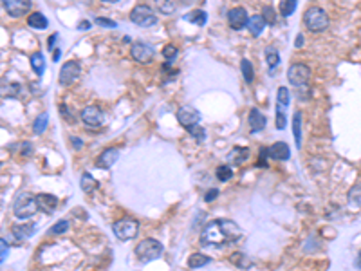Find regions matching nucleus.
<instances>
[{"label":"nucleus","instance_id":"1","mask_svg":"<svg viewBox=\"0 0 361 271\" xmlns=\"http://www.w3.org/2000/svg\"><path fill=\"white\" fill-rule=\"evenodd\" d=\"M242 239V230L230 219H218L211 220L206 224L201 233V244L202 246H222L233 244Z\"/></svg>","mask_w":361,"mask_h":271},{"label":"nucleus","instance_id":"2","mask_svg":"<svg viewBox=\"0 0 361 271\" xmlns=\"http://www.w3.org/2000/svg\"><path fill=\"white\" fill-rule=\"evenodd\" d=\"M38 212L36 206V195L27 194V192H20L13 201V213L17 219H31L34 213Z\"/></svg>","mask_w":361,"mask_h":271},{"label":"nucleus","instance_id":"3","mask_svg":"<svg viewBox=\"0 0 361 271\" xmlns=\"http://www.w3.org/2000/svg\"><path fill=\"white\" fill-rule=\"evenodd\" d=\"M163 244L156 239H145L138 244L136 248V257L141 260V262H152V260H157L159 257H163Z\"/></svg>","mask_w":361,"mask_h":271},{"label":"nucleus","instance_id":"4","mask_svg":"<svg viewBox=\"0 0 361 271\" xmlns=\"http://www.w3.org/2000/svg\"><path fill=\"white\" fill-rule=\"evenodd\" d=\"M303 24L311 33H322L329 27V15L322 8H309L303 13Z\"/></svg>","mask_w":361,"mask_h":271},{"label":"nucleus","instance_id":"5","mask_svg":"<svg viewBox=\"0 0 361 271\" xmlns=\"http://www.w3.org/2000/svg\"><path fill=\"white\" fill-rule=\"evenodd\" d=\"M112 232L119 241H123V242L132 241L139 232V222L136 219H130V217H123V219L114 222Z\"/></svg>","mask_w":361,"mask_h":271},{"label":"nucleus","instance_id":"6","mask_svg":"<svg viewBox=\"0 0 361 271\" xmlns=\"http://www.w3.org/2000/svg\"><path fill=\"white\" fill-rule=\"evenodd\" d=\"M130 20L134 22L136 26L145 27V29H147V27H154L157 24L156 13H154L150 6H147V4H139V6H136V8H132Z\"/></svg>","mask_w":361,"mask_h":271},{"label":"nucleus","instance_id":"7","mask_svg":"<svg viewBox=\"0 0 361 271\" xmlns=\"http://www.w3.org/2000/svg\"><path fill=\"white\" fill-rule=\"evenodd\" d=\"M287 80L293 87H303L311 80V69L305 64H293L287 71Z\"/></svg>","mask_w":361,"mask_h":271},{"label":"nucleus","instance_id":"8","mask_svg":"<svg viewBox=\"0 0 361 271\" xmlns=\"http://www.w3.org/2000/svg\"><path fill=\"white\" fill-rule=\"evenodd\" d=\"M81 74V64L76 62V60H69L62 65L60 69V85L63 87H69V85L74 83Z\"/></svg>","mask_w":361,"mask_h":271},{"label":"nucleus","instance_id":"9","mask_svg":"<svg viewBox=\"0 0 361 271\" xmlns=\"http://www.w3.org/2000/svg\"><path fill=\"white\" fill-rule=\"evenodd\" d=\"M80 118H81V121H83L85 127H88V128H100L101 125L105 123V114H103V110L96 105L85 107V109L80 112Z\"/></svg>","mask_w":361,"mask_h":271},{"label":"nucleus","instance_id":"10","mask_svg":"<svg viewBox=\"0 0 361 271\" xmlns=\"http://www.w3.org/2000/svg\"><path fill=\"white\" fill-rule=\"evenodd\" d=\"M130 56L138 64H150L152 60H154V56H156V51H154V47L148 46L147 42H136L132 43L130 47Z\"/></svg>","mask_w":361,"mask_h":271},{"label":"nucleus","instance_id":"11","mask_svg":"<svg viewBox=\"0 0 361 271\" xmlns=\"http://www.w3.org/2000/svg\"><path fill=\"white\" fill-rule=\"evenodd\" d=\"M0 4L4 6L6 13L13 18H22L31 9V0H0Z\"/></svg>","mask_w":361,"mask_h":271},{"label":"nucleus","instance_id":"12","mask_svg":"<svg viewBox=\"0 0 361 271\" xmlns=\"http://www.w3.org/2000/svg\"><path fill=\"white\" fill-rule=\"evenodd\" d=\"M177 121L188 130L195 125H201V112L193 107H183V109L177 110Z\"/></svg>","mask_w":361,"mask_h":271},{"label":"nucleus","instance_id":"13","mask_svg":"<svg viewBox=\"0 0 361 271\" xmlns=\"http://www.w3.org/2000/svg\"><path fill=\"white\" fill-rule=\"evenodd\" d=\"M249 15L244 8H233L228 11V24L233 31H240L248 26Z\"/></svg>","mask_w":361,"mask_h":271},{"label":"nucleus","instance_id":"14","mask_svg":"<svg viewBox=\"0 0 361 271\" xmlns=\"http://www.w3.org/2000/svg\"><path fill=\"white\" fill-rule=\"evenodd\" d=\"M118 159H119V149L110 147V149H105L103 152L100 154V156H98L96 166L98 168H110V166L116 165Z\"/></svg>","mask_w":361,"mask_h":271},{"label":"nucleus","instance_id":"15","mask_svg":"<svg viewBox=\"0 0 361 271\" xmlns=\"http://www.w3.org/2000/svg\"><path fill=\"white\" fill-rule=\"evenodd\" d=\"M267 156L271 159H275V161H287L291 157L289 145L284 143V141H277V143H273L267 149Z\"/></svg>","mask_w":361,"mask_h":271},{"label":"nucleus","instance_id":"16","mask_svg":"<svg viewBox=\"0 0 361 271\" xmlns=\"http://www.w3.org/2000/svg\"><path fill=\"white\" fill-rule=\"evenodd\" d=\"M56 204H58V197H56V195H51V194H38L36 195L38 210L47 213V215H51V213L55 212Z\"/></svg>","mask_w":361,"mask_h":271},{"label":"nucleus","instance_id":"17","mask_svg":"<svg viewBox=\"0 0 361 271\" xmlns=\"http://www.w3.org/2000/svg\"><path fill=\"white\" fill-rule=\"evenodd\" d=\"M22 85L17 83V81H0V98H9V100H15V98L22 96Z\"/></svg>","mask_w":361,"mask_h":271},{"label":"nucleus","instance_id":"18","mask_svg":"<svg viewBox=\"0 0 361 271\" xmlns=\"http://www.w3.org/2000/svg\"><path fill=\"white\" fill-rule=\"evenodd\" d=\"M249 159V149L248 147H235L228 154V163L231 165H242Z\"/></svg>","mask_w":361,"mask_h":271},{"label":"nucleus","instance_id":"19","mask_svg":"<svg viewBox=\"0 0 361 271\" xmlns=\"http://www.w3.org/2000/svg\"><path fill=\"white\" fill-rule=\"evenodd\" d=\"M265 121L267 119L258 109L249 110V128H251V132H262L265 128Z\"/></svg>","mask_w":361,"mask_h":271},{"label":"nucleus","instance_id":"20","mask_svg":"<svg viewBox=\"0 0 361 271\" xmlns=\"http://www.w3.org/2000/svg\"><path fill=\"white\" fill-rule=\"evenodd\" d=\"M34 230H36V226L34 224H27V222H22V224L18 226H13V235L18 239V241H22V239H29L33 237Z\"/></svg>","mask_w":361,"mask_h":271},{"label":"nucleus","instance_id":"21","mask_svg":"<svg viewBox=\"0 0 361 271\" xmlns=\"http://www.w3.org/2000/svg\"><path fill=\"white\" fill-rule=\"evenodd\" d=\"M264 27H265V22H264V18H262V15H253V17H249L248 29L253 36H260Z\"/></svg>","mask_w":361,"mask_h":271},{"label":"nucleus","instance_id":"22","mask_svg":"<svg viewBox=\"0 0 361 271\" xmlns=\"http://www.w3.org/2000/svg\"><path fill=\"white\" fill-rule=\"evenodd\" d=\"M156 9L161 15H173L177 11V0H154Z\"/></svg>","mask_w":361,"mask_h":271},{"label":"nucleus","instance_id":"23","mask_svg":"<svg viewBox=\"0 0 361 271\" xmlns=\"http://www.w3.org/2000/svg\"><path fill=\"white\" fill-rule=\"evenodd\" d=\"M27 26L33 27V29L42 31V29H47V26H49V20L46 18V15L33 13V15H29V18H27Z\"/></svg>","mask_w":361,"mask_h":271},{"label":"nucleus","instance_id":"24","mask_svg":"<svg viewBox=\"0 0 361 271\" xmlns=\"http://www.w3.org/2000/svg\"><path fill=\"white\" fill-rule=\"evenodd\" d=\"M211 262V257H208V255L204 253H193L190 255L188 258V266L192 267V269H197V267H202V266H208V264Z\"/></svg>","mask_w":361,"mask_h":271},{"label":"nucleus","instance_id":"25","mask_svg":"<svg viewBox=\"0 0 361 271\" xmlns=\"http://www.w3.org/2000/svg\"><path fill=\"white\" fill-rule=\"evenodd\" d=\"M80 187H81V190H83V194H93V192L98 188V181L88 174V172H83V174H81V179H80Z\"/></svg>","mask_w":361,"mask_h":271},{"label":"nucleus","instance_id":"26","mask_svg":"<svg viewBox=\"0 0 361 271\" xmlns=\"http://www.w3.org/2000/svg\"><path fill=\"white\" fill-rule=\"evenodd\" d=\"M31 67H33V71L36 72V76H42L43 72H46V58H43L42 53H34V55H31Z\"/></svg>","mask_w":361,"mask_h":271},{"label":"nucleus","instance_id":"27","mask_svg":"<svg viewBox=\"0 0 361 271\" xmlns=\"http://www.w3.org/2000/svg\"><path fill=\"white\" fill-rule=\"evenodd\" d=\"M293 136L296 141V147H302V112H294L293 118Z\"/></svg>","mask_w":361,"mask_h":271},{"label":"nucleus","instance_id":"28","mask_svg":"<svg viewBox=\"0 0 361 271\" xmlns=\"http://www.w3.org/2000/svg\"><path fill=\"white\" fill-rule=\"evenodd\" d=\"M185 20L192 22V24H197V26H204L206 20H208V15L202 11V9H193V11H190V13L185 15Z\"/></svg>","mask_w":361,"mask_h":271},{"label":"nucleus","instance_id":"29","mask_svg":"<svg viewBox=\"0 0 361 271\" xmlns=\"http://www.w3.org/2000/svg\"><path fill=\"white\" fill-rule=\"evenodd\" d=\"M240 71H242V76L246 80V83H253L255 80V69H253V64L248 58H242L240 62Z\"/></svg>","mask_w":361,"mask_h":271},{"label":"nucleus","instance_id":"30","mask_svg":"<svg viewBox=\"0 0 361 271\" xmlns=\"http://www.w3.org/2000/svg\"><path fill=\"white\" fill-rule=\"evenodd\" d=\"M291 102V94H289V89L287 87H278L277 91V107L282 110H286L287 105Z\"/></svg>","mask_w":361,"mask_h":271},{"label":"nucleus","instance_id":"31","mask_svg":"<svg viewBox=\"0 0 361 271\" xmlns=\"http://www.w3.org/2000/svg\"><path fill=\"white\" fill-rule=\"evenodd\" d=\"M265 62H267L271 71L277 69L278 64H280V53H278V49H275V47H265Z\"/></svg>","mask_w":361,"mask_h":271},{"label":"nucleus","instance_id":"32","mask_svg":"<svg viewBox=\"0 0 361 271\" xmlns=\"http://www.w3.org/2000/svg\"><path fill=\"white\" fill-rule=\"evenodd\" d=\"M349 206L352 210H359L361 208V185H356V187L350 188L349 192Z\"/></svg>","mask_w":361,"mask_h":271},{"label":"nucleus","instance_id":"33","mask_svg":"<svg viewBox=\"0 0 361 271\" xmlns=\"http://www.w3.org/2000/svg\"><path fill=\"white\" fill-rule=\"evenodd\" d=\"M230 260H231V264H235L237 267H242V269H248V267L251 266V260H249L242 251H235V253L230 257Z\"/></svg>","mask_w":361,"mask_h":271},{"label":"nucleus","instance_id":"34","mask_svg":"<svg viewBox=\"0 0 361 271\" xmlns=\"http://www.w3.org/2000/svg\"><path fill=\"white\" fill-rule=\"evenodd\" d=\"M47 123H49V114H47V112H42V114H40L36 119H34L33 130L36 132L38 136L43 134V132H46V128H47Z\"/></svg>","mask_w":361,"mask_h":271},{"label":"nucleus","instance_id":"35","mask_svg":"<svg viewBox=\"0 0 361 271\" xmlns=\"http://www.w3.org/2000/svg\"><path fill=\"white\" fill-rule=\"evenodd\" d=\"M298 6V0H282L280 2V15L282 17H291L294 13V9Z\"/></svg>","mask_w":361,"mask_h":271},{"label":"nucleus","instance_id":"36","mask_svg":"<svg viewBox=\"0 0 361 271\" xmlns=\"http://www.w3.org/2000/svg\"><path fill=\"white\" fill-rule=\"evenodd\" d=\"M215 175H217L218 181L226 183V181H230V179L233 177V168H231L230 165H220L217 170H215Z\"/></svg>","mask_w":361,"mask_h":271},{"label":"nucleus","instance_id":"37","mask_svg":"<svg viewBox=\"0 0 361 271\" xmlns=\"http://www.w3.org/2000/svg\"><path fill=\"white\" fill-rule=\"evenodd\" d=\"M262 18H264V22L269 24V26H275V24H277V13H275L273 6H264V9H262Z\"/></svg>","mask_w":361,"mask_h":271},{"label":"nucleus","instance_id":"38","mask_svg":"<svg viewBox=\"0 0 361 271\" xmlns=\"http://www.w3.org/2000/svg\"><path fill=\"white\" fill-rule=\"evenodd\" d=\"M67 230H69V220L62 219V220H58L55 226H51L49 235H62V233H65Z\"/></svg>","mask_w":361,"mask_h":271},{"label":"nucleus","instance_id":"39","mask_svg":"<svg viewBox=\"0 0 361 271\" xmlns=\"http://www.w3.org/2000/svg\"><path fill=\"white\" fill-rule=\"evenodd\" d=\"M188 134L192 136V138H195L197 141H204L206 140V130L201 127V125H195V127L188 128Z\"/></svg>","mask_w":361,"mask_h":271},{"label":"nucleus","instance_id":"40","mask_svg":"<svg viewBox=\"0 0 361 271\" xmlns=\"http://www.w3.org/2000/svg\"><path fill=\"white\" fill-rule=\"evenodd\" d=\"M177 55H179V51H177V47L173 46V43H168V46H164V47H163V56H164L166 60H168V62H170V60L175 58Z\"/></svg>","mask_w":361,"mask_h":271},{"label":"nucleus","instance_id":"41","mask_svg":"<svg viewBox=\"0 0 361 271\" xmlns=\"http://www.w3.org/2000/svg\"><path fill=\"white\" fill-rule=\"evenodd\" d=\"M94 24H98V26H101V27H110V29L118 27V22H114V20H110V18H105V17L94 18Z\"/></svg>","mask_w":361,"mask_h":271},{"label":"nucleus","instance_id":"42","mask_svg":"<svg viewBox=\"0 0 361 271\" xmlns=\"http://www.w3.org/2000/svg\"><path fill=\"white\" fill-rule=\"evenodd\" d=\"M60 114H62V118H65L69 123H74L76 121V116L71 112V109H69V105H65V103H62L60 105Z\"/></svg>","mask_w":361,"mask_h":271},{"label":"nucleus","instance_id":"43","mask_svg":"<svg viewBox=\"0 0 361 271\" xmlns=\"http://www.w3.org/2000/svg\"><path fill=\"white\" fill-rule=\"evenodd\" d=\"M286 125H287L286 112L277 107V128H278V130H284V128H286Z\"/></svg>","mask_w":361,"mask_h":271},{"label":"nucleus","instance_id":"44","mask_svg":"<svg viewBox=\"0 0 361 271\" xmlns=\"http://www.w3.org/2000/svg\"><path fill=\"white\" fill-rule=\"evenodd\" d=\"M8 255H9V244H8V241L0 239V266L4 264V260L8 258Z\"/></svg>","mask_w":361,"mask_h":271},{"label":"nucleus","instance_id":"45","mask_svg":"<svg viewBox=\"0 0 361 271\" xmlns=\"http://www.w3.org/2000/svg\"><path fill=\"white\" fill-rule=\"evenodd\" d=\"M20 154H22V157H29L31 154H33V145L29 143V141H24L22 143V147H20Z\"/></svg>","mask_w":361,"mask_h":271},{"label":"nucleus","instance_id":"46","mask_svg":"<svg viewBox=\"0 0 361 271\" xmlns=\"http://www.w3.org/2000/svg\"><path fill=\"white\" fill-rule=\"evenodd\" d=\"M217 197H218V190H217V188H211V190L206 192L204 201H206V203H211V201H215Z\"/></svg>","mask_w":361,"mask_h":271},{"label":"nucleus","instance_id":"47","mask_svg":"<svg viewBox=\"0 0 361 271\" xmlns=\"http://www.w3.org/2000/svg\"><path fill=\"white\" fill-rule=\"evenodd\" d=\"M265 157L267 156V149H260V157H258V166H267V163H265Z\"/></svg>","mask_w":361,"mask_h":271},{"label":"nucleus","instance_id":"48","mask_svg":"<svg viewBox=\"0 0 361 271\" xmlns=\"http://www.w3.org/2000/svg\"><path fill=\"white\" fill-rule=\"evenodd\" d=\"M56 40H58V33H53V36H49V40H47V47H49V51H55Z\"/></svg>","mask_w":361,"mask_h":271},{"label":"nucleus","instance_id":"49","mask_svg":"<svg viewBox=\"0 0 361 271\" xmlns=\"http://www.w3.org/2000/svg\"><path fill=\"white\" fill-rule=\"evenodd\" d=\"M71 143H72V147H74V150H80L81 147H83V141L78 140L76 136H71Z\"/></svg>","mask_w":361,"mask_h":271},{"label":"nucleus","instance_id":"50","mask_svg":"<svg viewBox=\"0 0 361 271\" xmlns=\"http://www.w3.org/2000/svg\"><path fill=\"white\" fill-rule=\"evenodd\" d=\"M78 29H80V31H87V29H91V22H88V20L80 22V24H78Z\"/></svg>","mask_w":361,"mask_h":271},{"label":"nucleus","instance_id":"51","mask_svg":"<svg viewBox=\"0 0 361 271\" xmlns=\"http://www.w3.org/2000/svg\"><path fill=\"white\" fill-rule=\"evenodd\" d=\"M294 46L298 47V49H300V47H302V46H303V36H302V34H298V38L294 40Z\"/></svg>","mask_w":361,"mask_h":271},{"label":"nucleus","instance_id":"52","mask_svg":"<svg viewBox=\"0 0 361 271\" xmlns=\"http://www.w3.org/2000/svg\"><path fill=\"white\" fill-rule=\"evenodd\" d=\"M60 56H62V51H60V47H55V56H53V60H55V62H58Z\"/></svg>","mask_w":361,"mask_h":271},{"label":"nucleus","instance_id":"53","mask_svg":"<svg viewBox=\"0 0 361 271\" xmlns=\"http://www.w3.org/2000/svg\"><path fill=\"white\" fill-rule=\"evenodd\" d=\"M356 266L361 269V251H359V255H357V260H356Z\"/></svg>","mask_w":361,"mask_h":271},{"label":"nucleus","instance_id":"54","mask_svg":"<svg viewBox=\"0 0 361 271\" xmlns=\"http://www.w3.org/2000/svg\"><path fill=\"white\" fill-rule=\"evenodd\" d=\"M103 2H109V4H116V2H119V0H103Z\"/></svg>","mask_w":361,"mask_h":271},{"label":"nucleus","instance_id":"55","mask_svg":"<svg viewBox=\"0 0 361 271\" xmlns=\"http://www.w3.org/2000/svg\"><path fill=\"white\" fill-rule=\"evenodd\" d=\"M0 168H2V163H0Z\"/></svg>","mask_w":361,"mask_h":271}]
</instances>
